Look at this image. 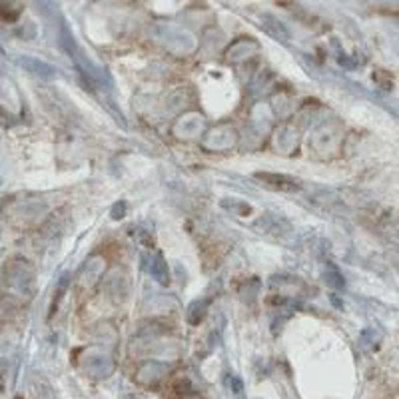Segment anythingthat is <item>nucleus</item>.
Here are the masks:
<instances>
[{
  "instance_id": "nucleus-1",
  "label": "nucleus",
  "mask_w": 399,
  "mask_h": 399,
  "mask_svg": "<svg viewBox=\"0 0 399 399\" xmlns=\"http://www.w3.org/2000/svg\"><path fill=\"white\" fill-rule=\"evenodd\" d=\"M4 284L16 298L28 300L34 293V270L27 260H10L4 268Z\"/></svg>"
},
{
  "instance_id": "nucleus-2",
  "label": "nucleus",
  "mask_w": 399,
  "mask_h": 399,
  "mask_svg": "<svg viewBox=\"0 0 399 399\" xmlns=\"http://www.w3.org/2000/svg\"><path fill=\"white\" fill-rule=\"evenodd\" d=\"M82 365L86 372L90 373L92 377L102 379V377H108L114 372V361H112L106 354H100V351H88L82 356Z\"/></svg>"
},
{
  "instance_id": "nucleus-3",
  "label": "nucleus",
  "mask_w": 399,
  "mask_h": 399,
  "mask_svg": "<svg viewBox=\"0 0 399 399\" xmlns=\"http://www.w3.org/2000/svg\"><path fill=\"white\" fill-rule=\"evenodd\" d=\"M256 178L263 182L266 186H270V188H274L277 192H286V194H293V192H300L302 190V184L298 182L296 178H291V176H282V174H256Z\"/></svg>"
},
{
  "instance_id": "nucleus-4",
  "label": "nucleus",
  "mask_w": 399,
  "mask_h": 399,
  "mask_svg": "<svg viewBox=\"0 0 399 399\" xmlns=\"http://www.w3.org/2000/svg\"><path fill=\"white\" fill-rule=\"evenodd\" d=\"M166 373H168V365L158 363V361H148V363H142V365H140V370H138L136 373V379L142 386H144V384H146V386H152V384L160 382Z\"/></svg>"
},
{
  "instance_id": "nucleus-5",
  "label": "nucleus",
  "mask_w": 399,
  "mask_h": 399,
  "mask_svg": "<svg viewBox=\"0 0 399 399\" xmlns=\"http://www.w3.org/2000/svg\"><path fill=\"white\" fill-rule=\"evenodd\" d=\"M22 64H24V68L32 70V72H36L41 76H46V78L55 74V70L50 68L48 64H44L41 60H34V58H22Z\"/></svg>"
},
{
  "instance_id": "nucleus-6",
  "label": "nucleus",
  "mask_w": 399,
  "mask_h": 399,
  "mask_svg": "<svg viewBox=\"0 0 399 399\" xmlns=\"http://www.w3.org/2000/svg\"><path fill=\"white\" fill-rule=\"evenodd\" d=\"M18 6H8V4H2L0 6V16L6 18V20H16L18 18Z\"/></svg>"
},
{
  "instance_id": "nucleus-7",
  "label": "nucleus",
  "mask_w": 399,
  "mask_h": 399,
  "mask_svg": "<svg viewBox=\"0 0 399 399\" xmlns=\"http://www.w3.org/2000/svg\"><path fill=\"white\" fill-rule=\"evenodd\" d=\"M328 277L331 280V286H335V282H338V288H342V286H344V280L340 277L338 270H331L330 268V272H328Z\"/></svg>"
},
{
  "instance_id": "nucleus-8",
  "label": "nucleus",
  "mask_w": 399,
  "mask_h": 399,
  "mask_svg": "<svg viewBox=\"0 0 399 399\" xmlns=\"http://www.w3.org/2000/svg\"><path fill=\"white\" fill-rule=\"evenodd\" d=\"M130 399H138V398H130Z\"/></svg>"
}]
</instances>
